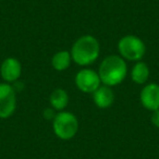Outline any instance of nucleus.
Here are the masks:
<instances>
[{
    "label": "nucleus",
    "instance_id": "nucleus-1",
    "mask_svg": "<svg viewBox=\"0 0 159 159\" xmlns=\"http://www.w3.org/2000/svg\"><path fill=\"white\" fill-rule=\"evenodd\" d=\"M128 74V66L121 56H107L102 61L98 69V75L102 84L107 86H117L121 84Z\"/></svg>",
    "mask_w": 159,
    "mask_h": 159
},
{
    "label": "nucleus",
    "instance_id": "nucleus-2",
    "mask_svg": "<svg viewBox=\"0 0 159 159\" xmlns=\"http://www.w3.org/2000/svg\"><path fill=\"white\" fill-rule=\"evenodd\" d=\"M70 52L72 61L77 66H86L93 64L99 57V42L93 35H83L75 40Z\"/></svg>",
    "mask_w": 159,
    "mask_h": 159
},
{
    "label": "nucleus",
    "instance_id": "nucleus-3",
    "mask_svg": "<svg viewBox=\"0 0 159 159\" xmlns=\"http://www.w3.org/2000/svg\"><path fill=\"white\" fill-rule=\"evenodd\" d=\"M79 128L80 124L76 116L69 111H59L52 120L53 133L62 141L73 139L79 132Z\"/></svg>",
    "mask_w": 159,
    "mask_h": 159
},
{
    "label": "nucleus",
    "instance_id": "nucleus-4",
    "mask_svg": "<svg viewBox=\"0 0 159 159\" xmlns=\"http://www.w3.org/2000/svg\"><path fill=\"white\" fill-rule=\"evenodd\" d=\"M118 51L124 60L141 61L146 52V46L139 37L135 35H125L118 43Z\"/></svg>",
    "mask_w": 159,
    "mask_h": 159
},
{
    "label": "nucleus",
    "instance_id": "nucleus-5",
    "mask_svg": "<svg viewBox=\"0 0 159 159\" xmlns=\"http://www.w3.org/2000/svg\"><path fill=\"white\" fill-rule=\"evenodd\" d=\"M16 109V92L12 84L0 83V119H8Z\"/></svg>",
    "mask_w": 159,
    "mask_h": 159
},
{
    "label": "nucleus",
    "instance_id": "nucleus-6",
    "mask_svg": "<svg viewBox=\"0 0 159 159\" xmlns=\"http://www.w3.org/2000/svg\"><path fill=\"white\" fill-rule=\"evenodd\" d=\"M75 85L79 91L85 94H93L102 85L98 72L92 69H82L75 75Z\"/></svg>",
    "mask_w": 159,
    "mask_h": 159
},
{
    "label": "nucleus",
    "instance_id": "nucleus-7",
    "mask_svg": "<svg viewBox=\"0 0 159 159\" xmlns=\"http://www.w3.org/2000/svg\"><path fill=\"white\" fill-rule=\"evenodd\" d=\"M22 73V66L21 62L16 58L9 57L6 58L0 66V75L6 83L13 84L14 82L19 81Z\"/></svg>",
    "mask_w": 159,
    "mask_h": 159
},
{
    "label": "nucleus",
    "instance_id": "nucleus-8",
    "mask_svg": "<svg viewBox=\"0 0 159 159\" xmlns=\"http://www.w3.org/2000/svg\"><path fill=\"white\" fill-rule=\"evenodd\" d=\"M139 100L142 106L149 111L159 109V85L156 83H149L142 89L139 94Z\"/></svg>",
    "mask_w": 159,
    "mask_h": 159
},
{
    "label": "nucleus",
    "instance_id": "nucleus-9",
    "mask_svg": "<svg viewBox=\"0 0 159 159\" xmlns=\"http://www.w3.org/2000/svg\"><path fill=\"white\" fill-rule=\"evenodd\" d=\"M93 100L96 107L100 109L110 108L115 102V92L110 86L102 84L93 94Z\"/></svg>",
    "mask_w": 159,
    "mask_h": 159
},
{
    "label": "nucleus",
    "instance_id": "nucleus-10",
    "mask_svg": "<svg viewBox=\"0 0 159 159\" xmlns=\"http://www.w3.org/2000/svg\"><path fill=\"white\" fill-rule=\"evenodd\" d=\"M49 104L50 107L55 110L63 111L69 105V95L66 89H56L51 92L49 96Z\"/></svg>",
    "mask_w": 159,
    "mask_h": 159
},
{
    "label": "nucleus",
    "instance_id": "nucleus-11",
    "mask_svg": "<svg viewBox=\"0 0 159 159\" xmlns=\"http://www.w3.org/2000/svg\"><path fill=\"white\" fill-rule=\"evenodd\" d=\"M149 68L145 62L137 61L131 71V79L136 84H145L149 79Z\"/></svg>",
    "mask_w": 159,
    "mask_h": 159
},
{
    "label": "nucleus",
    "instance_id": "nucleus-12",
    "mask_svg": "<svg viewBox=\"0 0 159 159\" xmlns=\"http://www.w3.org/2000/svg\"><path fill=\"white\" fill-rule=\"evenodd\" d=\"M72 57L71 52L68 50H60L53 55L51 58V66L56 71H64L70 66Z\"/></svg>",
    "mask_w": 159,
    "mask_h": 159
},
{
    "label": "nucleus",
    "instance_id": "nucleus-13",
    "mask_svg": "<svg viewBox=\"0 0 159 159\" xmlns=\"http://www.w3.org/2000/svg\"><path fill=\"white\" fill-rule=\"evenodd\" d=\"M150 121H152V125L159 128V109L158 110L152 111V116H150Z\"/></svg>",
    "mask_w": 159,
    "mask_h": 159
},
{
    "label": "nucleus",
    "instance_id": "nucleus-14",
    "mask_svg": "<svg viewBox=\"0 0 159 159\" xmlns=\"http://www.w3.org/2000/svg\"><path fill=\"white\" fill-rule=\"evenodd\" d=\"M57 113H55V109L52 108H47L44 111V118L47 120H53Z\"/></svg>",
    "mask_w": 159,
    "mask_h": 159
}]
</instances>
